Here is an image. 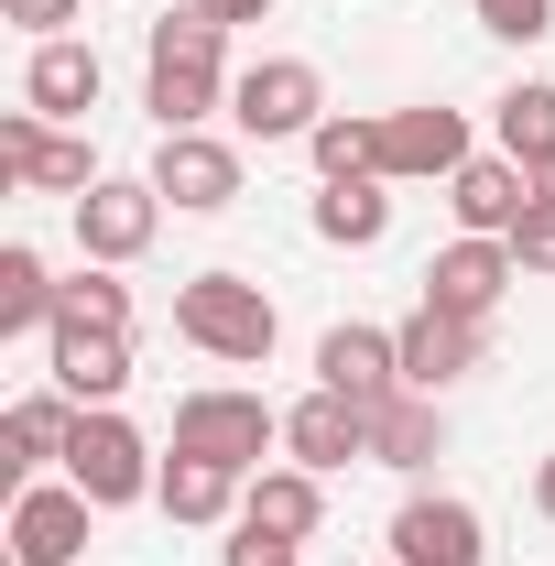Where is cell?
<instances>
[{
	"label": "cell",
	"instance_id": "d6a6232c",
	"mask_svg": "<svg viewBox=\"0 0 555 566\" xmlns=\"http://www.w3.org/2000/svg\"><path fill=\"white\" fill-rule=\"evenodd\" d=\"M534 512H545V523H555V458H545V469H534Z\"/></svg>",
	"mask_w": 555,
	"mask_h": 566
},
{
	"label": "cell",
	"instance_id": "ac0fdd59",
	"mask_svg": "<svg viewBox=\"0 0 555 566\" xmlns=\"http://www.w3.org/2000/svg\"><path fill=\"white\" fill-rule=\"evenodd\" d=\"M22 109H44V120H87V109H98V44H76V33L33 44V66H22Z\"/></svg>",
	"mask_w": 555,
	"mask_h": 566
},
{
	"label": "cell",
	"instance_id": "2e32d148",
	"mask_svg": "<svg viewBox=\"0 0 555 566\" xmlns=\"http://www.w3.org/2000/svg\"><path fill=\"white\" fill-rule=\"evenodd\" d=\"M316 381L348 392L359 415L392 403V392H404V349H392V327H327V338H316Z\"/></svg>",
	"mask_w": 555,
	"mask_h": 566
},
{
	"label": "cell",
	"instance_id": "4fadbf2b",
	"mask_svg": "<svg viewBox=\"0 0 555 566\" xmlns=\"http://www.w3.org/2000/svg\"><path fill=\"white\" fill-rule=\"evenodd\" d=\"M447 208H458L469 240H512V229L534 218V175H523L512 153H469V164L447 175Z\"/></svg>",
	"mask_w": 555,
	"mask_h": 566
},
{
	"label": "cell",
	"instance_id": "30bf717a",
	"mask_svg": "<svg viewBox=\"0 0 555 566\" xmlns=\"http://www.w3.org/2000/svg\"><path fill=\"white\" fill-rule=\"evenodd\" d=\"M87 512H98V501L76 491V480H22V491H11V566H76Z\"/></svg>",
	"mask_w": 555,
	"mask_h": 566
},
{
	"label": "cell",
	"instance_id": "ba28073f",
	"mask_svg": "<svg viewBox=\"0 0 555 566\" xmlns=\"http://www.w3.org/2000/svg\"><path fill=\"white\" fill-rule=\"evenodd\" d=\"M480 556H490L480 501H458V491H415L404 512H392V566H480Z\"/></svg>",
	"mask_w": 555,
	"mask_h": 566
},
{
	"label": "cell",
	"instance_id": "9c48e42d",
	"mask_svg": "<svg viewBox=\"0 0 555 566\" xmlns=\"http://www.w3.org/2000/svg\"><path fill=\"white\" fill-rule=\"evenodd\" d=\"M153 197L186 218H218L229 197H240V142L218 132H164V153H153Z\"/></svg>",
	"mask_w": 555,
	"mask_h": 566
},
{
	"label": "cell",
	"instance_id": "d4e9b609",
	"mask_svg": "<svg viewBox=\"0 0 555 566\" xmlns=\"http://www.w3.org/2000/svg\"><path fill=\"white\" fill-rule=\"evenodd\" d=\"M55 305H66V283L44 273L33 240H11V251H0V338H11V327H55Z\"/></svg>",
	"mask_w": 555,
	"mask_h": 566
},
{
	"label": "cell",
	"instance_id": "3957f363",
	"mask_svg": "<svg viewBox=\"0 0 555 566\" xmlns=\"http://www.w3.org/2000/svg\"><path fill=\"white\" fill-rule=\"evenodd\" d=\"M283 447V415L262 403V392H229V381H208V392H186L175 403V458H208V469H262Z\"/></svg>",
	"mask_w": 555,
	"mask_h": 566
},
{
	"label": "cell",
	"instance_id": "6da1fadb",
	"mask_svg": "<svg viewBox=\"0 0 555 566\" xmlns=\"http://www.w3.org/2000/svg\"><path fill=\"white\" fill-rule=\"evenodd\" d=\"M229 22H208L197 0L186 11H153V33H142V109H153V132H208V109L229 98Z\"/></svg>",
	"mask_w": 555,
	"mask_h": 566
},
{
	"label": "cell",
	"instance_id": "7c38bea8",
	"mask_svg": "<svg viewBox=\"0 0 555 566\" xmlns=\"http://www.w3.org/2000/svg\"><path fill=\"white\" fill-rule=\"evenodd\" d=\"M512 283H523L512 240H469V229H458V240L425 262V305H447V316H480V327H490V305H501Z\"/></svg>",
	"mask_w": 555,
	"mask_h": 566
},
{
	"label": "cell",
	"instance_id": "ffe728a7",
	"mask_svg": "<svg viewBox=\"0 0 555 566\" xmlns=\"http://www.w3.org/2000/svg\"><path fill=\"white\" fill-rule=\"evenodd\" d=\"M447 458V415H436V392H392V403H370V469H436Z\"/></svg>",
	"mask_w": 555,
	"mask_h": 566
},
{
	"label": "cell",
	"instance_id": "5bb4252c",
	"mask_svg": "<svg viewBox=\"0 0 555 566\" xmlns=\"http://www.w3.org/2000/svg\"><path fill=\"white\" fill-rule=\"evenodd\" d=\"M392 349H404V381H415V392H447V381L480 370L490 327H480V316H447V305H415V316L392 327Z\"/></svg>",
	"mask_w": 555,
	"mask_h": 566
},
{
	"label": "cell",
	"instance_id": "484cf974",
	"mask_svg": "<svg viewBox=\"0 0 555 566\" xmlns=\"http://www.w3.org/2000/svg\"><path fill=\"white\" fill-rule=\"evenodd\" d=\"M305 153H316L327 186H338V175H381V120H370V109H327V120L305 132Z\"/></svg>",
	"mask_w": 555,
	"mask_h": 566
},
{
	"label": "cell",
	"instance_id": "d6986e66",
	"mask_svg": "<svg viewBox=\"0 0 555 566\" xmlns=\"http://www.w3.org/2000/svg\"><path fill=\"white\" fill-rule=\"evenodd\" d=\"M44 338H55V392H76V403L132 392V338H109V327H44Z\"/></svg>",
	"mask_w": 555,
	"mask_h": 566
},
{
	"label": "cell",
	"instance_id": "8fae6325",
	"mask_svg": "<svg viewBox=\"0 0 555 566\" xmlns=\"http://www.w3.org/2000/svg\"><path fill=\"white\" fill-rule=\"evenodd\" d=\"M469 164L458 109H381V186H447Z\"/></svg>",
	"mask_w": 555,
	"mask_h": 566
},
{
	"label": "cell",
	"instance_id": "cb8c5ba5",
	"mask_svg": "<svg viewBox=\"0 0 555 566\" xmlns=\"http://www.w3.org/2000/svg\"><path fill=\"white\" fill-rule=\"evenodd\" d=\"M490 120H501V153H512L523 175H545V164H555V87H545V76L501 87V109H490Z\"/></svg>",
	"mask_w": 555,
	"mask_h": 566
},
{
	"label": "cell",
	"instance_id": "277c9868",
	"mask_svg": "<svg viewBox=\"0 0 555 566\" xmlns=\"http://www.w3.org/2000/svg\"><path fill=\"white\" fill-rule=\"evenodd\" d=\"M66 480L98 501V512H121V501H153L164 458L142 447V424L121 415V403H87V415H76V436H66Z\"/></svg>",
	"mask_w": 555,
	"mask_h": 566
},
{
	"label": "cell",
	"instance_id": "5b68a950",
	"mask_svg": "<svg viewBox=\"0 0 555 566\" xmlns=\"http://www.w3.org/2000/svg\"><path fill=\"white\" fill-rule=\"evenodd\" d=\"M229 120H240V142H305L327 120V87L305 55H262V66L229 76Z\"/></svg>",
	"mask_w": 555,
	"mask_h": 566
},
{
	"label": "cell",
	"instance_id": "7402d4cb",
	"mask_svg": "<svg viewBox=\"0 0 555 566\" xmlns=\"http://www.w3.org/2000/svg\"><path fill=\"white\" fill-rule=\"evenodd\" d=\"M381 229H392V186H381V175H338V186H316V240L370 251Z\"/></svg>",
	"mask_w": 555,
	"mask_h": 566
},
{
	"label": "cell",
	"instance_id": "83f0119b",
	"mask_svg": "<svg viewBox=\"0 0 555 566\" xmlns=\"http://www.w3.org/2000/svg\"><path fill=\"white\" fill-rule=\"evenodd\" d=\"M480 11V33H501V44H545L555 33V0H469Z\"/></svg>",
	"mask_w": 555,
	"mask_h": 566
},
{
	"label": "cell",
	"instance_id": "44dd1931",
	"mask_svg": "<svg viewBox=\"0 0 555 566\" xmlns=\"http://www.w3.org/2000/svg\"><path fill=\"white\" fill-rule=\"evenodd\" d=\"M240 523H262V534H294V545H305V534L327 523V480H316V469H294V458H283V469H251Z\"/></svg>",
	"mask_w": 555,
	"mask_h": 566
},
{
	"label": "cell",
	"instance_id": "603a6c76",
	"mask_svg": "<svg viewBox=\"0 0 555 566\" xmlns=\"http://www.w3.org/2000/svg\"><path fill=\"white\" fill-rule=\"evenodd\" d=\"M153 501H164L175 523H229V512L251 501V480H240V469H208V458H164Z\"/></svg>",
	"mask_w": 555,
	"mask_h": 566
},
{
	"label": "cell",
	"instance_id": "7a4b0ae2",
	"mask_svg": "<svg viewBox=\"0 0 555 566\" xmlns=\"http://www.w3.org/2000/svg\"><path fill=\"white\" fill-rule=\"evenodd\" d=\"M175 338L229 359V370H262L273 338H283V316H273V294L251 273H197V283H175Z\"/></svg>",
	"mask_w": 555,
	"mask_h": 566
},
{
	"label": "cell",
	"instance_id": "e0dca14e",
	"mask_svg": "<svg viewBox=\"0 0 555 566\" xmlns=\"http://www.w3.org/2000/svg\"><path fill=\"white\" fill-rule=\"evenodd\" d=\"M76 415H87V403H76V392H22V403H11V415H0V480H11V491H22V480H33V469H44V458H55V469H66V436H76Z\"/></svg>",
	"mask_w": 555,
	"mask_h": 566
},
{
	"label": "cell",
	"instance_id": "8992f818",
	"mask_svg": "<svg viewBox=\"0 0 555 566\" xmlns=\"http://www.w3.org/2000/svg\"><path fill=\"white\" fill-rule=\"evenodd\" d=\"M66 208H76V251H87V262H109V273H121V262H142V251H153V229H164L153 175H98V186H87V197H66Z\"/></svg>",
	"mask_w": 555,
	"mask_h": 566
},
{
	"label": "cell",
	"instance_id": "4316f807",
	"mask_svg": "<svg viewBox=\"0 0 555 566\" xmlns=\"http://www.w3.org/2000/svg\"><path fill=\"white\" fill-rule=\"evenodd\" d=\"M55 327H109V338H132V283H109V262H87L66 283V305H55Z\"/></svg>",
	"mask_w": 555,
	"mask_h": 566
},
{
	"label": "cell",
	"instance_id": "f1b7e54d",
	"mask_svg": "<svg viewBox=\"0 0 555 566\" xmlns=\"http://www.w3.org/2000/svg\"><path fill=\"white\" fill-rule=\"evenodd\" d=\"M218 566H305V545H294V534H262V523H240V534L218 545Z\"/></svg>",
	"mask_w": 555,
	"mask_h": 566
},
{
	"label": "cell",
	"instance_id": "1f68e13d",
	"mask_svg": "<svg viewBox=\"0 0 555 566\" xmlns=\"http://www.w3.org/2000/svg\"><path fill=\"white\" fill-rule=\"evenodd\" d=\"M197 11H208V22H262L273 0H197Z\"/></svg>",
	"mask_w": 555,
	"mask_h": 566
},
{
	"label": "cell",
	"instance_id": "f546056e",
	"mask_svg": "<svg viewBox=\"0 0 555 566\" xmlns=\"http://www.w3.org/2000/svg\"><path fill=\"white\" fill-rule=\"evenodd\" d=\"M0 22H22L33 44H55V33L76 22V0H0Z\"/></svg>",
	"mask_w": 555,
	"mask_h": 566
},
{
	"label": "cell",
	"instance_id": "4dcf8cb0",
	"mask_svg": "<svg viewBox=\"0 0 555 566\" xmlns=\"http://www.w3.org/2000/svg\"><path fill=\"white\" fill-rule=\"evenodd\" d=\"M512 262H523V273H555V218H523V229H512Z\"/></svg>",
	"mask_w": 555,
	"mask_h": 566
},
{
	"label": "cell",
	"instance_id": "836d02e7",
	"mask_svg": "<svg viewBox=\"0 0 555 566\" xmlns=\"http://www.w3.org/2000/svg\"><path fill=\"white\" fill-rule=\"evenodd\" d=\"M534 218H555V164H545V175H534Z\"/></svg>",
	"mask_w": 555,
	"mask_h": 566
},
{
	"label": "cell",
	"instance_id": "9a60e30c",
	"mask_svg": "<svg viewBox=\"0 0 555 566\" xmlns=\"http://www.w3.org/2000/svg\"><path fill=\"white\" fill-rule=\"evenodd\" d=\"M283 458H294V469H316V480H327V469H359V458H370V415H359L348 392L316 381V392L283 415Z\"/></svg>",
	"mask_w": 555,
	"mask_h": 566
},
{
	"label": "cell",
	"instance_id": "52a82bcc",
	"mask_svg": "<svg viewBox=\"0 0 555 566\" xmlns=\"http://www.w3.org/2000/svg\"><path fill=\"white\" fill-rule=\"evenodd\" d=\"M0 175L33 186V197H87V186H98V153L76 132H55L44 109H11V120H0Z\"/></svg>",
	"mask_w": 555,
	"mask_h": 566
}]
</instances>
